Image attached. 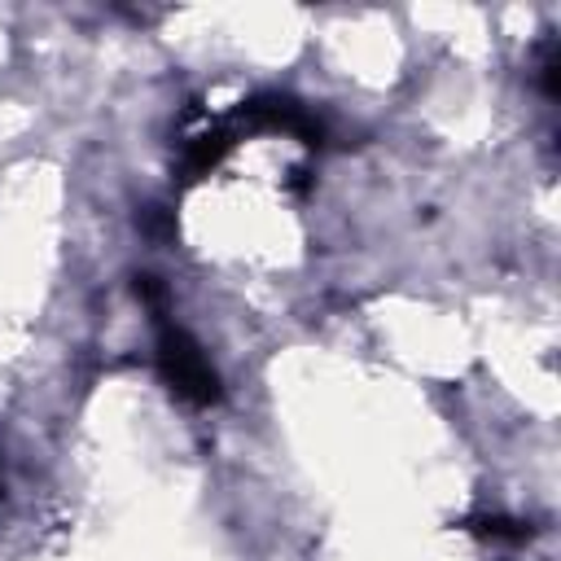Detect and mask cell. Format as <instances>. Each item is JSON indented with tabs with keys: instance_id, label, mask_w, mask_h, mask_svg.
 <instances>
[{
	"instance_id": "1",
	"label": "cell",
	"mask_w": 561,
	"mask_h": 561,
	"mask_svg": "<svg viewBox=\"0 0 561 561\" xmlns=\"http://www.w3.org/2000/svg\"><path fill=\"white\" fill-rule=\"evenodd\" d=\"M153 324H158V351H153V359H158V373L171 386V394L184 399V403H193V408H215L224 399V386H219L215 364L197 346V337L188 329H180L175 320H153Z\"/></svg>"
},
{
	"instance_id": "2",
	"label": "cell",
	"mask_w": 561,
	"mask_h": 561,
	"mask_svg": "<svg viewBox=\"0 0 561 561\" xmlns=\"http://www.w3.org/2000/svg\"><path fill=\"white\" fill-rule=\"evenodd\" d=\"M237 123L254 127V131H285V136H298L307 149H320L329 140L320 114H311L302 101L285 96V92H259L250 101H241L237 110Z\"/></svg>"
},
{
	"instance_id": "3",
	"label": "cell",
	"mask_w": 561,
	"mask_h": 561,
	"mask_svg": "<svg viewBox=\"0 0 561 561\" xmlns=\"http://www.w3.org/2000/svg\"><path fill=\"white\" fill-rule=\"evenodd\" d=\"M232 145H237V127H210V131L193 136L188 149H184V184L210 175L232 153Z\"/></svg>"
},
{
	"instance_id": "4",
	"label": "cell",
	"mask_w": 561,
	"mask_h": 561,
	"mask_svg": "<svg viewBox=\"0 0 561 561\" xmlns=\"http://www.w3.org/2000/svg\"><path fill=\"white\" fill-rule=\"evenodd\" d=\"M460 526L469 535H478V539H491V543H526V539H535V526L530 522H517V517H504V513L465 517Z\"/></svg>"
},
{
	"instance_id": "5",
	"label": "cell",
	"mask_w": 561,
	"mask_h": 561,
	"mask_svg": "<svg viewBox=\"0 0 561 561\" xmlns=\"http://www.w3.org/2000/svg\"><path fill=\"white\" fill-rule=\"evenodd\" d=\"M131 289H136V298L153 311V320H167V285H162V276L136 272V276H131Z\"/></svg>"
},
{
	"instance_id": "6",
	"label": "cell",
	"mask_w": 561,
	"mask_h": 561,
	"mask_svg": "<svg viewBox=\"0 0 561 561\" xmlns=\"http://www.w3.org/2000/svg\"><path fill=\"white\" fill-rule=\"evenodd\" d=\"M539 79H543V92H548V96H557V44H543Z\"/></svg>"
}]
</instances>
